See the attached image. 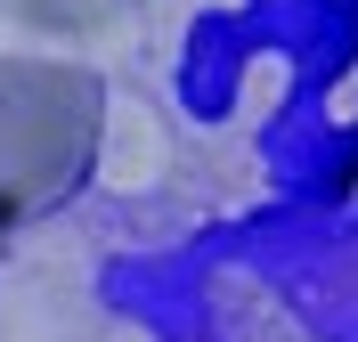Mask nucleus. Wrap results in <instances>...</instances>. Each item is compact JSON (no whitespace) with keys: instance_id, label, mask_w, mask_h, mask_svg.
Returning <instances> with one entry per match:
<instances>
[{"instance_id":"f03ea898","label":"nucleus","mask_w":358,"mask_h":342,"mask_svg":"<svg viewBox=\"0 0 358 342\" xmlns=\"http://www.w3.org/2000/svg\"><path fill=\"white\" fill-rule=\"evenodd\" d=\"M131 0H0V17H17L24 33H57V41H82V33H106Z\"/></svg>"},{"instance_id":"f257e3e1","label":"nucleus","mask_w":358,"mask_h":342,"mask_svg":"<svg viewBox=\"0 0 358 342\" xmlns=\"http://www.w3.org/2000/svg\"><path fill=\"white\" fill-rule=\"evenodd\" d=\"M106 82L73 57H0V245L73 204L98 163Z\"/></svg>"}]
</instances>
